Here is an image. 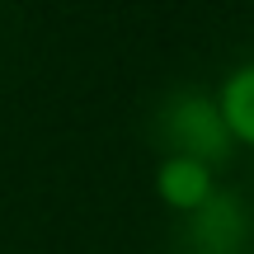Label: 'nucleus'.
<instances>
[{"label": "nucleus", "instance_id": "obj_3", "mask_svg": "<svg viewBox=\"0 0 254 254\" xmlns=\"http://www.w3.org/2000/svg\"><path fill=\"white\" fill-rule=\"evenodd\" d=\"M193 231V245L198 254H240L250 245V221H245V207H240L231 193H217L202 212L184 217Z\"/></svg>", "mask_w": 254, "mask_h": 254}, {"label": "nucleus", "instance_id": "obj_1", "mask_svg": "<svg viewBox=\"0 0 254 254\" xmlns=\"http://www.w3.org/2000/svg\"><path fill=\"white\" fill-rule=\"evenodd\" d=\"M160 136H165V155H193L207 160L217 170V160L231 151V136L221 127V113L212 104V94H174L160 113Z\"/></svg>", "mask_w": 254, "mask_h": 254}, {"label": "nucleus", "instance_id": "obj_2", "mask_svg": "<svg viewBox=\"0 0 254 254\" xmlns=\"http://www.w3.org/2000/svg\"><path fill=\"white\" fill-rule=\"evenodd\" d=\"M217 170L207 160H193V155H160L155 165V198L174 212V217H193L217 198Z\"/></svg>", "mask_w": 254, "mask_h": 254}, {"label": "nucleus", "instance_id": "obj_4", "mask_svg": "<svg viewBox=\"0 0 254 254\" xmlns=\"http://www.w3.org/2000/svg\"><path fill=\"white\" fill-rule=\"evenodd\" d=\"M221 113V127H226L231 146H250L254 151V62H240L221 75L217 94H212Z\"/></svg>", "mask_w": 254, "mask_h": 254}]
</instances>
